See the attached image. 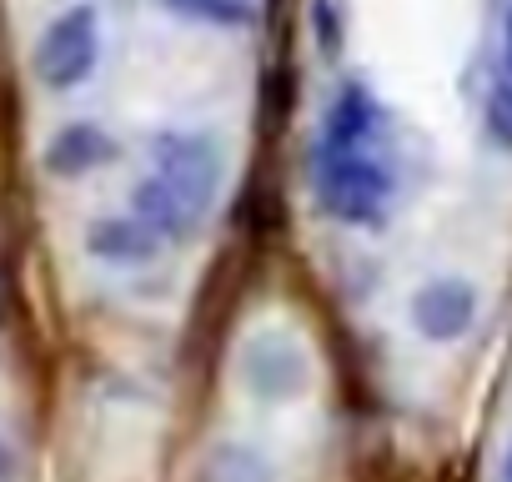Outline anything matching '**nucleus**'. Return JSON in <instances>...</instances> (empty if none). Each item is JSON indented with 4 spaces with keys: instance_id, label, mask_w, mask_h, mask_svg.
Masks as SVG:
<instances>
[{
    "instance_id": "nucleus-2",
    "label": "nucleus",
    "mask_w": 512,
    "mask_h": 482,
    "mask_svg": "<svg viewBox=\"0 0 512 482\" xmlns=\"http://www.w3.org/2000/svg\"><path fill=\"white\" fill-rule=\"evenodd\" d=\"M101 51H106L101 6L96 0H76V6H66L61 16H51V26L36 36L31 71L51 96H66V91H81L96 76Z\"/></svg>"
},
{
    "instance_id": "nucleus-13",
    "label": "nucleus",
    "mask_w": 512,
    "mask_h": 482,
    "mask_svg": "<svg viewBox=\"0 0 512 482\" xmlns=\"http://www.w3.org/2000/svg\"><path fill=\"white\" fill-rule=\"evenodd\" d=\"M312 31H317V46L327 56L342 51V11H337V0H312Z\"/></svg>"
},
{
    "instance_id": "nucleus-10",
    "label": "nucleus",
    "mask_w": 512,
    "mask_h": 482,
    "mask_svg": "<svg viewBox=\"0 0 512 482\" xmlns=\"http://www.w3.org/2000/svg\"><path fill=\"white\" fill-rule=\"evenodd\" d=\"M201 482H282V477H277V462L256 442L221 437V442H211V452L201 462Z\"/></svg>"
},
{
    "instance_id": "nucleus-14",
    "label": "nucleus",
    "mask_w": 512,
    "mask_h": 482,
    "mask_svg": "<svg viewBox=\"0 0 512 482\" xmlns=\"http://www.w3.org/2000/svg\"><path fill=\"white\" fill-rule=\"evenodd\" d=\"M16 472H21V462H16V447L0 437V482H16Z\"/></svg>"
},
{
    "instance_id": "nucleus-9",
    "label": "nucleus",
    "mask_w": 512,
    "mask_h": 482,
    "mask_svg": "<svg viewBox=\"0 0 512 482\" xmlns=\"http://www.w3.org/2000/svg\"><path fill=\"white\" fill-rule=\"evenodd\" d=\"M131 216L161 236V247H181V241H191V231L201 226V216L161 176H151V171L131 186Z\"/></svg>"
},
{
    "instance_id": "nucleus-1",
    "label": "nucleus",
    "mask_w": 512,
    "mask_h": 482,
    "mask_svg": "<svg viewBox=\"0 0 512 482\" xmlns=\"http://www.w3.org/2000/svg\"><path fill=\"white\" fill-rule=\"evenodd\" d=\"M312 181H317V201L332 221L372 231L387 221L392 211V166L382 161L377 146H322L312 156Z\"/></svg>"
},
{
    "instance_id": "nucleus-16",
    "label": "nucleus",
    "mask_w": 512,
    "mask_h": 482,
    "mask_svg": "<svg viewBox=\"0 0 512 482\" xmlns=\"http://www.w3.org/2000/svg\"><path fill=\"white\" fill-rule=\"evenodd\" d=\"M502 482H512V447H507V457H502Z\"/></svg>"
},
{
    "instance_id": "nucleus-12",
    "label": "nucleus",
    "mask_w": 512,
    "mask_h": 482,
    "mask_svg": "<svg viewBox=\"0 0 512 482\" xmlns=\"http://www.w3.org/2000/svg\"><path fill=\"white\" fill-rule=\"evenodd\" d=\"M487 131L512 151V76H502V71L487 86Z\"/></svg>"
},
{
    "instance_id": "nucleus-3",
    "label": "nucleus",
    "mask_w": 512,
    "mask_h": 482,
    "mask_svg": "<svg viewBox=\"0 0 512 482\" xmlns=\"http://www.w3.org/2000/svg\"><path fill=\"white\" fill-rule=\"evenodd\" d=\"M146 151H151V176H161L206 221V211L221 201V186H226V151H221V141L211 131L166 126V131H151Z\"/></svg>"
},
{
    "instance_id": "nucleus-7",
    "label": "nucleus",
    "mask_w": 512,
    "mask_h": 482,
    "mask_svg": "<svg viewBox=\"0 0 512 482\" xmlns=\"http://www.w3.org/2000/svg\"><path fill=\"white\" fill-rule=\"evenodd\" d=\"M382 131H387V111L372 96V86L347 81V86H337L317 141L322 146H382Z\"/></svg>"
},
{
    "instance_id": "nucleus-8",
    "label": "nucleus",
    "mask_w": 512,
    "mask_h": 482,
    "mask_svg": "<svg viewBox=\"0 0 512 482\" xmlns=\"http://www.w3.org/2000/svg\"><path fill=\"white\" fill-rule=\"evenodd\" d=\"M46 171L61 176V181H81V176H96L101 166L116 161V136L101 126V121H66L46 151H41Z\"/></svg>"
},
{
    "instance_id": "nucleus-11",
    "label": "nucleus",
    "mask_w": 512,
    "mask_h": 482,
    "mask_svg": "<svg viewBox=\"0 0 512 482\" xmlns=\"http://www.w3.org/2000/svg\"><path fill=\"white\" fill-rule=\"evenodd\" d=\"M166 11L186 16V21H201V26H226V31H241L256 21L251 0H161Z\"/></svg>"
},
{
    "instance_id": "nucleus-5",
    "label": "nucleus",
    "mask_w": 512,
    "mask_h": 482,
    "mask_svg": "<svg viewBox=\"0 0 512 482\" xmlns=\"http://www.w3.org/2000/svg\"><path fill=\"white\" fill-rule=\"evenodd\" d=\"M477 287L467 277H427L412 302H407V317H412V332L432 347H452L462 342L472 327H477Z\"/></svg>"
},
{
    "instance_id": "nucleus-4",
    "label": "nucleus",
    "mask_w": 512,
    "mask_h": 482,
    "mask_svg": "<svg viewBox=\"0 0 512 482\" xmlns=\"http://www.w3.org/2000/svg\"><path fill=\"white\" fill-rule=\"evenodd\" d=\"M236 377L262 407H292L312 392V357L287 327H267L246 337Z\"/></svg>"
},
{
    "instance_id": "nucleus-15",
    "label": "nucleus",
    "mask_w": 512,
    "mask_h": 482,
    "mask_svg": "<svg viewBox=\"0 0 512 482\" xmlns=\"http://www.w3.org/2000/svg\"><path fill=\"white\" fill-rule=\"evenodd\" d=\"M502 76H512V6L502 16Z\"/></svg>"
},
{
    "instance_id": "nucleus-6",
    "label": "nucleus",
    "mask_w": 512,
    "mask_h": 482,
    "mask_svg": "<svg viewBox=\"0 0 512 482\" xmlns=\"http://www.w3.org/2000/svg\"><path fill=\"white\" fill-rule=\"evenodd\" d=\"M81 252L96 262V267H111V272H141L161 257V236L151 226H141L131 211H106V216H91L86 231H81Z\"/></svg>"
}]
</instances>
